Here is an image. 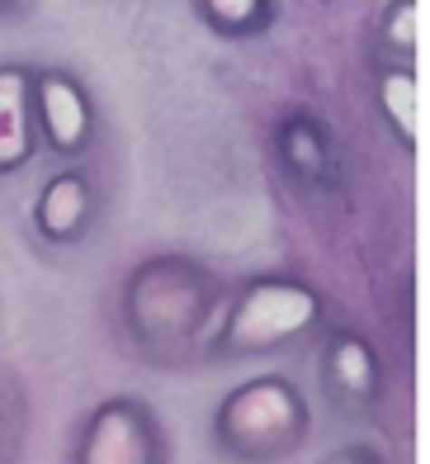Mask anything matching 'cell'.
<instances>
[{
    "label": "cell",
    "instance_id": "30bf717a",
    "mask_svg": "<svg viewBox=\"0 0 430 464\" xmlns=\"http://www.w3.org/2000/svg\"><path fill=\"white\" fill-rule=\"evenodd\" d=\"M374 100L388 133L402 142V152H421V76L406 67H378L374 76Z\"/></svg>",
    "mask_w": 430,
    "mask_h": 464
},
{
    "label": "cell",
    "instance_id": "4fadbf2b",
    "mask_svg": "<svg viewBox=\"0 0 430 464\" xmlns=\"http://www.w3.org/2000/svg\"><path fill=\"white\" fill-rule=\"evenodd\" d=\"M421 0L388 5L378 19V67H406L416 72V48H421Z\"/></svg>",
    "mask_w": 430,
    "mask_h": 464
},
{
    "label": "cell",
    "instance_id": "52a82bcc",
    "mask_svg": "<svg viewBox=\"0 0 430 464\" xmlns=\"http://www.w3.org/2000/svg\"><path fill=\"white\" fill-rule=\"evenodd\" d=\"M270 147L279 171L293 180V189H303L312 199L340 195V152L331 129L312 110H284L270 123Z\"/></svg>",
    "mask_w": 430,
    "mask_h": 464
},
{
    "label": "cell",
    "instance_id": "5b68a950",
    "mask_svg": "<svg viewBox=\"0 0 430 464\" xmlns=\"http://www.w3.org/2000/svg\"><path fill=\"white\" fill-rule=\"evenodd\" d=\"M33 133L57 161L81 166L100 142V104L67 67H33Z\"/></svg>",
    "mask_w": 430,
    "mask_h": 464
},
{
    "label": "cell",
    "instance_id": "6da1fadb",
    "mask_svg": "<svg viewBox=\"0 0 430 464\" xmlns=\"http://www.w3.org/2000/svg\"><path fill=\"white\" fill-rule=\"evenodd\" d=\"M227 304V280L189 251H152L123 270L114 294V327L133 361L180 370L208 355Z\"/></svg>",
    "mask_w": 430,
    "mask_h": 464
},
{
    "label": "cell",
    "instance_id": "7c38bea8",
    "mask_svg": "<svg viewBox=\"0 0 430 464\" xmlns=\"http://www.w3.org/2000/svg\"><path fill=\"white\" fill-rule=\"evenodd\" d=\"M195 14L208 34L227 38V44H246V38H261L279 24L274 0H199Z\"/></svg>",
    "mask_w": 430,
    "mask_h": 464
},
{
    "label": "cell",
    "instance_id": "3957f363",
    "mask_svg": "<svg viewBox=\"0 0 430 464\" xmlns=\"http://www.w3.org/2000/svg\"><path fill=\"white\" fill-rule=\"evenodd\" d=\"M213 446L232 464H279L312 436V403L289 374H255L218 398Z\"/></svg>",
    "mask_w": 430,
    "mask_h": 464
},
{
    "label": "cell",
    "instance_id": "ba28073f",
    "mask_svg": "<svg viewBox=\"0 0 430 464\" xmlns=\"http://www.w3.org/2000/svg\"><path fill=\"white\" fill-rule=\"evenodd\" d=\"M104 214V185L91 166H57L33 195V232L48 246H76L95 232Z\"/></svg>",
    "mask_w": 430,
    "mask_h": 464
},
{
    "label": "cell",
    "instance_id": "9c48e42d",
    "mask_svg": "<svg viewBox=\"0 0 430 464\" xmlns=\"http://www.w3.org/2000/svg\"><path fill=\"white\" fill-rule=\"evenodd\" d=\"M33 157V67L0 62V176H19Z\"/></svg>",
    "mask_w": 430,
    "mask_h": 464
},
{
    "label": "cell",
    "instance_id": "7a4b0ae2",
    "mask_svg": "<svg viewBox=\"0 0 430 464\" xmlns=\"http://www.w3.org/2000/svg\"><path fill=\"white\" fill-rule=\"evenodd\" d=\"M327 327V299L303 276H279L261 270L227 289L218 332L208 342L204 361H255L279 355L289 346H303L308 336Z\"/></svg>",
    "mask_w": 430,
    "mask_h": 464
},
{
    "label": "cell",
    "instance_id": "8992f818",
    "mask_svg": "<svg viewBox=\"0 0 430 464\" xmlns=\"http://www.w3.org/2000/svg\"><path fill=\"white\" fill-rule=\"evenodd\" d=\"M317 384L340 417H369L388 393V365L355 327H327L317 342Z\"/></svg>",
    "mask_w": 430,
    "mask_h": 464
},
{
    "label": "cell",
    "instance_id": "277c9868",
    "mask_svg": "<svg viewBox=\"0 0 430 464\" xmlns=\"http://www.w3.org/2000/svg\"><path fill=\"white\" fill-rule=\"evenodd\" d=\"M72 464H170V436L152 403L133 393H110L81 417Z\"/></svg>",
    "mask_w": 430,
    "mask_h": 464
},
{
    "label": "cell",
    "instance_id": "9a60e30c",
    "mask_svg": "<svg viewBox=\"0 0 430 464\" xmlns=\"http://www.w3.org/2000/svg\"><path fill=\"white\" fill-rule=\"evenodd\" d=\"M5 10H19V14H24V10H29V5H0V14H5Z\"/></svg>",
    "mask_w": 430,
    "mask_h": 464
},
{
    "label": "cell",
    "instance_id": "5bb4252c",
    "mask_svg": "<svg viewBox=\"0 0 430 464\" xmlns=\"http://www.w3.org/2000/svg\"><path fill=\"white\" fill-rule=\"evenodd\" d=\"M317 464H388V455H383L374 440H346V446L327 450Z\"/></svg>",
    "mask_w": 430,
    "mask_h": 464
},
{
    "label": "cell",
    "instance_id": "8fae6325",
    "mask_svg": "<svg viewBox=\"0 0 430 464\" xmlns=\"http://www.w3.org/2000/svg\"><path fill=\"white\" fill-rule=\"evenodd\" d=\"M33 431V393L24 370L0 365V464H24Z\"/></svg>",
    "mask_w": 430,
    "mask_h": 464
}]
</instances>
